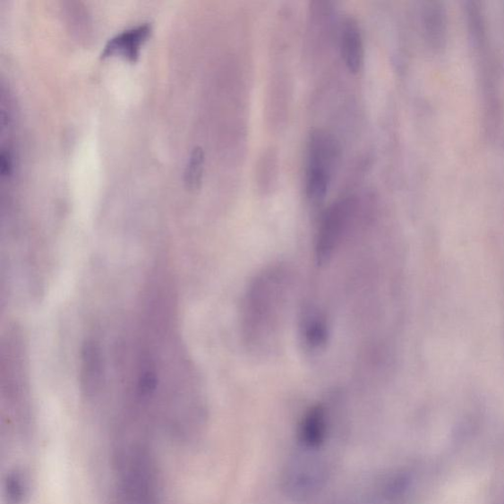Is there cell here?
Returning <instances> with one entry per match:
<instances>
[{
	"label": "cell",
	"mask_w": 504,
	"mask_h": 504,
	"mask_svg": "<svg viewBox=\"0 0 504 504\" xmlns=\"http://www.w3.org/2000/svg\"><path fill=\"white\" fill-rule=\"evenodd\" d=\"M118 499L121 504H159L160 487L149 448L142 442L127 443L116 457Z\"/></svg>",
	"instance_id": "obj_2"
},
{
	"label": "cell",
	"mask_w": 504,
	"mask_h": 504,
	"mask_svg": "<svg viewBox=\"0 0 504 504\" xmlns=\"http://www.w3.org/2000/svg\"><path fill=\"white\" fill-rule=\"evenodd\" d=\"M340 51L348 71L358 74L364 62V47L360 25L354 17H345L340 30Z\"/></svg>",
	"instance_id": "obj_7"
},
{
	"label": "cell",
	"mask_w": 504,
	"mask_h": 504,
	"mask_svg": "<svg viewBox=\"0 0 504 504\" xmlns=\"http://www.w3.org/2000/svg\"><path fill=\"white\" fill-rule=\"evenodd\" d=\"M353 200H342L332 204L322 217L315 243V257L323 264L331 259L347 232L354 214Z\"/></svg>",
	"instance_id": "obj_4"
},
{
	"label": "cell",
	"mask_w": 504,
	"mask_h": 504,
	"mask_svg": "<svg viewBox=\"0 0 504 504\" xmlns=\"http://www.w3.org/2000/svg\"><path fill=\"white\" fill-rule=\"evenodd\" d=\"M326 412L322 406H315L306 413L300 429V440L305 448H318L324 441L326 429Z\"/></svg>",
	"instance_id": "obj_8"
},
{
	"label": "cell",
	"mask_w": 504,
	"mask_h": 504,
	"mask_svg": "<svg viewBox=\"0 0 504 504\" xmlns=\"http://www.w3.org/2000/svg\"><path fill=\"white\" fill-rule=\"evenodd\" d=\"M305 167V194L313 204L321 203L328 195L334 167L340 158V147L335 137L322 130L311 132Z\"/></svg>",
	"instance_id": "obj_3"
},
{
	"label": "cell",
	"mask_w": 504,
	"mask_h": 504,
	"mask_svg": "<svg viewBox=\"0 0 504 504\" xmlns=\"http://www.w3.org/2000/svg\"><path fill=\"white\" fill-rule=\"evenodd\" d=\"M152 26L143 23L116 34L107 42L101 54L102 58L122 56L131 63L140 58L142 46L150 37Z\"/></svg>",
	"instance_id": "obj_5"
},
{
	"label": "cell",
	"mask_w": 504,
	"mask_h": 504,
	"mask_svg": "<svg viewBox=\"0 0 504 504\" xmlns=\"http://www.w3.org/2000/svg\"><path fill=\"white\" fill-rule=\"evenodd\" d=\"M104 377L103 355L100 345L93 340L84 343L81 350V384L88 398L101 390Z\"/></svg>",
	"instance_id": "obj_6"
},
{
	"label": "cell",
	"mask_w": 504,
	"mask_h": 504,
	"mask_svg": "<svg viewBox=\"0 0 504 504\" xmlns=\"http://www.w3.org/2000/svg\"><path fill=\"white\" fill-rule=\"evenodd\" d=\"M0 171L3 175H8L13 171V158L8 152L3 151L0 156Z\"/></svg>",
	"instance_id": "obj_12"
},
{
	"label": "cell",
	"mask_w": 504,
	"mask_h": 504,
	"mask_svg": "<svg viewBox=\"0 0 504 504\" xmlns=\"http://www.w3.org/2000/svg\"><path fill=\"white\" fill-rule=\"evenodd\" d=\"M205 154L201 147L193 148L184 173L186 189L195 192L201 189L203 180Z\"/></svg>",
	"instance_id": "obj_10"
},
{
	"label": "cell",
	"mask_w": 504,
	"mask_h": 504,
	"mask_svg": "<svg viewBox=\"0 0 504 504\" xmlns=\"http://www.w3.org/2000/svg\"><path fill=\"white\" fill-rule=\"evenodd\" d=\"M283 267H272L256 277L243 304L245 336L253 344L270 338L278 328L289 291L290 277Z\"/></svg>",
	"instance_id": "obj_1"
},
{
	"label": "cell",
	"mask_w": 504,
	"mask_h": 504,
	"mask_svg": "<svg viewBox=\"0 0 504 504\" xmlns=\"http://www.w3.org/2000/svg\"><path fill=\"white\" fill-rule=\"evenodd\" d=\"M303 336L306 344L312 348H320L328 339V328L320 316L312 314L303 324Z\"/></svg>",
	"instance_id": "obj_11"
},
{
	"label": "cell",
	"mask_w": 504,
	"mask_h": 504,
	"mask_svg": "<svg viewBox=\"0 0 504 504\" xmlns=\"http://www.w3.org/2000/svg\"><path fill=\"white\" fill-rule=\"evenodd\" d=\"M4 496L8 504H23L29 496V483L23 472H9L4 482Z\"/></svg>",
	"instance_id": "obj_9"
}]
</instances>
